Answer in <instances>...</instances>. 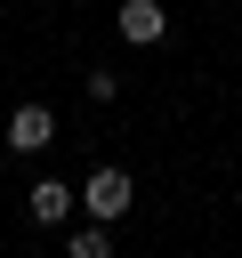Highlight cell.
I'll return each instance as SVG.
<instances>
[{"instance_id":"6da1fadb","label":"cell","mask_w":242,"mask_h":258,"mask_svg":"<svg viewBox=\"0 0 242 258\" xmlns=\"http://www.w3.org/2000/svg\"><path fill=\"white\" fill-rule=\"evenodd\" d=\"M129 194H137V185H129V169H97V177H89V185H81V210H89V218H105V226H113V218H121V210H129Z\"/></svg>"},{"instance_id":"7a4b0ae2","label":"cell","mask_w":242,"mask_h":258,"mask_svg":"<svg viewBox=\"0 0 242 258\" xmlns=\"http://www.w3.org/2000/svg\"><path fill=\"white\" fill-rule=\"evenodd\" d=\"M113 24H121V40L153 48V40L169 32V8H161V0H121V16H113Z\"/></svg>"},{"instance_id":"3957f363","label":"cell","mask_w":242,"mask_h":258,"mask_svg":"<svg viewBox=\"0 0 242 258\" xmlns=\"http://www.w3.org/2000/svg\"><path fill=\"white\" fill-rule=\"evenodd\" d=\"M48 137H56L48 105H16V113H8V145H16V153H48Z\"/></svg>"},{"instance_id":"277c9868","label":"cell","mask_w":242,"mask_h":258,"mask_svg":"<svg viewBox=\"0 0 242 258\" xmlns=\"http://www.w3.org/2000/svg\"><path fill=\"white\" fill-rule=\"evenodd\" d=\"M24 210H32V226H65V218H73V185H65V177H40V185L24 194Z\"/></svg>"},{"instance_id":"5b68a950","label":"cell","mask_w":242,"mask_h":258,"mask_svg":"<svg viewBox=\"0 0 242 258\" xmlns=\"http://www.w3.org/2000/svg\"><path fill=\"white\" fill-rule=\"evenodd\" d=\"M113 250V234H105V218H89V226H73V258H105Z\"/></svg>"}]
</instances>
